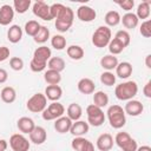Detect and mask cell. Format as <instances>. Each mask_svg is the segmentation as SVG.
I'll use <instances>...</instances> for the list:
<instances>
[{
	"mask_svg": "<svg viewBox=\"0 0 151 151\" xmlns=\"http://www.w3.org/2000/svg\"><path fill=\"white\" fill-rule=\"evenodd\" d=\"M138 93V85L133 80L118 84L114 88V94L119 100H131Z\"/></svg>",
	"mask_w": 151,
	"mask_h": 151,
	"instance_id": "6da1fadb",
	"label": "cell"
},
{
	"mask_svg": "<svg viewBox=\"0 0 151 151\" xmlns=\"http://www.w3.org/2000/svg\"><path fill=\"white\" fill-rule=\"evenodd\" d=\"M107 119L113 129H122L126 124V117L120 105H111L107 109Z\"/></svg>",
	"mask_w": 151,
	"mask_h": 151,
	"instance_id": "7a4b0ae2",
	"label": "cell"
},
{
	"mask_svg": "<svg viewBox=\"0 0 151 151\" xmlns=\"http://www.w3.org/2000/svg\"><path fill=\"white\" fill-rule=\"evenodd\" d=\"M74 19V12L70 7L65 6L63 11L59 13V15L55 18V28L59 32H66L71 28Z\"/></svg>",
	"mask_w": 151,
	"mask_h": 151,
	"instance_id": "3957f363",
	"label": "cell"
},
{
	"mask_svg": "<svg viewBox=\"0 0 151 151\" xmlns=\"http://www.w3.org/2000/svg\"><path fill=\"white\" fill-rule=\"evenodd\" d=\"M111 37L112 33L107 26H99L92 35V44L98 48L106 47L111 41Z\"/></svg>",
	"mask_w": 151,
	"mask_h": 151,
	"instance_id": "277c9868",
	"label": "cell"
},
{
	"mask_svg": "<svg viewBox=\"0 0 151 151\" xmlns=\"http://www.w3.org/2000/svg\"><path fill=\"white\" fill-rule=\"evenodd\" d=\"M86 114H87V124L92 125L94 127H98L104 124L105 122V113L103 110L93 104L88 105L86 107Z\"/></svg>",
	"mask_w": 151,
	"mask_h": 151,
	"instance_id": "5b68a950",
	"label": "cell"
},
{
	"mask_svg": "<svg viewBox=\"0 0 151 151\" xmlns=\"http://www.w3.org/2000/svg\"><path fill=\"white\" fill-rule=\"evenodd\" d=\"M26 106H27L28 111H31L33 113H40L47 107V98L45 97V94L38 92V93L33 94L27 100Z\"/></svg>",
	"mask_w": 151,
	"mask_h": 151,
	"instance_id": "8992f818",
	"label": "cell"
},
{
	"mask_svg": "<svg viewBox=\"0 0 151 151\" xmlns=\"http://www.w3.org/2000/svg\"><path fill=\"white\" fill-rule=\"evenodd\" d=\"M114 143L123 151H136L138 147L137 142L127 132H118L114 137Z\"/></svg>",
	"mask_w": 151,
	"mask_h": 151,
	"instance_id": "52a82bcc",
	"label": "cell"
},
{
	"mask_svg": "<svg viewBox=\"0 0 151 151\" xmlns=\"http://www.w3.org/2000/svg\"><path fill=\"white\" fill-rule=\"evenodd\" d=\"M65 112V107L63 104L58 103V101H52V104H50L42 112V119L44 120H55L58 118H60Z\"/></svg>",
	"mask_w": 151,
	"mask_h": 151,
	"instance_id": "ba28073f",
	"label": "cell"
},
{
	"mask_svg": "<svg viewBox=\"0 0 151 151\" xmlns=\"http://www.w3.org/2000/svg\"><path fill=\"white\" fill-rule=\"evenodd\" d=\"M9 146L13 151H28L29 142L24 134L14 133L9 138Z\"/></svg>",
	"mask_w": 151,
	"mask_h": 151,
	"instance_id": "9c48e42d",
	"label": "cell"
},
{
	"mask_svg": "<svg viewBox=\"0 0 151 151\" xmlns=\"http://www.w3.org/2000/svg\"><path fill=\"white\" fill-rule=\"evenodd\" d=\"M32 11H33V14L45 21H50L52 20V17H51V12H50V5H47L45 1L42 0H38L33 4V7H32Z\"/></svg>",
	"mask_w": 151,
	"mask_h": 151,
	"instance_id": "30bf717a",
	"label": "cell"
},
{
	"mask_svg": "<svg viewBox=\"0 0 151 151\" xmlns=\"http://www.w3.org/2000/svg\"><path fill=\"white\" fill-rule=\"evenodd\" d=\"M77 17H78V19L80 21L90 22V21H93L96 19L97 13L92 7L86 6V5H81L77 9Z\"/></svg>",
	"mask_w": 151,
	"mask_h": 151,
	"instance_id": "8fae6325",
	"label": "cell"
},
{
	"mask_svg": "<svg viewBox=\"0 0 151 151\" xmlns=\"http://www.w3.org/2000/svg\"><path fill=\"white\" fill-rule=\"evenodd\" d=\"M143 111H144V106L139 100L131 99V100H127V103L125 104V109H124L125 114L127 113L132 117H137V116L142 114Z\"/></svg>",
	"mask_w": 151,
	"mask_h": 151,
	"instance_id": "7c38bea8",
	"label": "cell"
},
{
	"mask_svg": "<svg viewBox=\"0 0 151 151\" xmlns=\"http://www.w3.org/2000/svg\"><path fill=\"white\" fill-rule=\"evenodd\" d=\"M113 137L110 133H101L96 142L97 149L99 151H110L113 147Z\"/></svg>",
	"mask_w": 151,
	"mask_h": 151,
	"instance_id": "4fadbf2b",
	"label": "cell"
},
{
	"mask_svg": "<svg viewBox=\"0 0 151 151\" xmlns=\"http://www.w3.org/2000/svg\"><path fill=\"white\" fill-rule=\"evenodd\" d=\"M14 19V9L11 5H2L0 7V25L7 26Z\"/></svg>",
	"mask_w": 151,
	"mask_h": 151,
	"instance_id": "5bb4252c",
	"label": "cell"
},
{
	"mask_svg": "<svg viewBox=\"0 0 151 151\" xmlns=\"http://www.w3.org/2000/svg\"><path fill=\"white\" fill-rule=\"evenodd\" d=\"M52 55V52H51V48L47 47V46H40L38 47L34 53H33V60L38 61V63H41V64H47V61L50 60Z\"/></svg>",
	"mask_w": 151,
	"mask_h": 151,
	"instance_id": "9a60e30c",
	"label": "cell"
},
{
	"mask_svg": "<svg viewBox=\"0 0 151 151\" xmlns=\"http://www.w3.org/2000/svg\"><path fill=\"white\" fill-rule=\"evenodd\" d=\"M46 138H47V133L42 126H35L33 131L29 133V140L35 145L42 144L44 142H46Z\"/></svg>",
	"mask_w": 151,
	"mask_h": 151,
	"instance_id": "2e32d148",
	"label": "cell"
},
{
	"mask_svg": "<svg viewBox=\"0 0 151 151\" xmlns=\"http://www.w3.org/2000/svg\"><path fill=\"white\" fill-rule=\"evenodd\" d=\"M88 124L87 122L84 120H77L74 123H72V126L70 129V132L74 136V137H83L84 134H86L88 132Z\"/></svg>",
	"mask_w": 151,
	"mask_h": 151,
	"instance_id": "e0dca14e",
	"label": "cell"
},
{
	"mask_svg": "<svg viewBox=\"0 0 151 151\" xmlns=\"http://www.w3.org/2000/svg\"><path fill=\"white\" fill-rule=\"evenodd\" d=\"M96 84L90 78H83L78 81V91L83 94H92L94 93Z\"/></svg>",
	"mask_w": 151,
	"mask_h": 151,
	"instance_id": "ac0fdd59",
	"label": "cell"
},
{
	"mask_svg": "<svg viewBox=\"0 0 151 151\" xmlns=\"http://www.w3.org/2000/svg\"><path fill=\"white\" fill-rule=\"evenodd\" d=\"M17 126H18V129H19L20 132L28 133L29 134L33 131V129L35 127V124H34V122H33L32 118H29V117H21V118L18 119Z\"/></svg>",
	"mask_w": 151,
	"mask_h": 151,
	"instance_id": "d6986e66",
	"label": "cell"
},
{
	"mask_svg": "<svg viewBox=\"0 0 151 151\" xmlns=\"http://www.w3.org/2000/svg\"><path fill=\"white\" fill-rule=\"evenodd\" d=\"M63 96V90L59 85H48L45 88V97L51 101H58Z\"/></svg>",
	"mask_w": 151,
	"mask_h": 151,
	"instance_id": "ffe728a7",
	"label": "cell"
},
{
	"mask_svg": "<svg viewBox=\"0 0 151 151\" xmlns=\"http://www.w3.org/2000/svg\"><path fill=\"white\" fill-rule=\"evenodd\" d=\"M72 120L66 116H61L60 118L55 119V123H54V129L57 130V132L59 133H66V132H70V129L72 126Z\"/></svg>",
	"mask_w": 151,
	"mask_h": 151,
	"instance_id": "44dd1931",
	"label": "cell"
},
{
	"mask_svg": "<svg viewBox=\"0 0 151 151\" xmlns=\"http://www.w3.org/2000/svg\"><path fill=\"white\" fill-rule=\"evenodd\" d=\"M21 38H22V28L19 25L9 26V28L7 31V39L12 44H17L21 40Z\"/></svg>",
	"mask_w": 151,
	"mask_h": 151,
	"instance_id": "7402d4cb",
	"label": "cell"
},
{
	"mask_svg": "<svg viewBox=\"0 0 151 151\" xmlns=\"http://www.w3.org/2000/svg\"><path fill=\"white\" fill-rule=\"evenodd\" d=\"M116 74H117V77H119L122 79L129 78L132 74V65L127 61L118 63V65L116 67Z\"/></svg>",
	"mask_w": 151,
	"mask_h": 151,
	"instance_id": "603a6c76",
	"label": "cell"
},
{
	"mask_svg": "<svg viewBox=\"0 0 151 151\" xmlns=\"http://www.w3.org/2000/svg\"><path fill=\"white\" fill-rule=\"evenodd\" d=\"M120 21L123 22V26L125 28H129V29H133L138 26V18L134 13H131V12H127L123 15V18L120 19Z\"/></svg>",
	"mask_w": 151,
	"mask_h": 151,
	"instance_id": "cb8c5ba5",
	"label": "cell"
},
{
	"mask_svg": "<svg viewBox=\"0 0 151 151\" xmlns=\"http://www.w3.org/2000/svg\"><path fill=\"white\" fill-rule=\"evenodd\" d=\"M66 112H67V117H68L72 122H77V120L80 119V117H81V114H83V109H81V106H80L79 104L72 103V104L68 105Z\"/></svg>",
	"mask_w": 151,
	"mask_h": 151,
	"instance_id": "d4e9b609",
	"label": "cell"
},
{
	"mask_svg": "<svg viewBox=\"0 0 151 151\" xmlns=\"http://www.w3.org/2000/svg\"><path fill=\"white\" fill-rule=\"evenodd\" d=\"M118 65V59L117 57L112 55V54H106L100 59V66L105 70H107L109 72L113 68H116Z\"/></svg>",
	"mask_w": 151,
	"mask_h": 151,
	"instance_id": "484cf974",
	"label": "cell"
},
{
	"mask_svg": "<svg viewBox=\"0 0 151 151\" xmlns=\"http://www.w3.org/2000/svg\"><path fill=\"white\" fill-rule=\"evenodd\" d=\"M0 97H1V100L6 104H12L15 98H17V92L12 87V86H6L1 90L0 92Z\"/></svg>",
	"mask_w": 151,
	"mask_h": 151,
	"instance_id": "4316f807",
	"label": "cell"
},
{
	"mask_svg": "<svg viewBox=\"0 0 151 151\" xmlns=\"http://www.w3.org/2000/svg\"><path fill=\"white\" fill-rule=\"evenodd\" d=\"M66 53H67V55L72 60H80V59H83L85 52H84L81 46H79V45H71V46H68L66 48Z\"/></svg>",
	"mask_w": 151,
	"mask_h": 151,
	"instance_id": "83f0119b",
	"label": "cell"
},
{
	"mask_svg": "<svg viewBox=\"0 0 151 151\" xmlns=\"http://www.w3.org/2000/svg\"><path fill=\"white\" fill-rule=\"evenodd\" d=\"M47 66L48 70H53L60 73L65 68V60L60 57H51L50 60L47 61Z\"/></svg>",
	"mask_w": 151,
	"mask_h": 151,
	"instance_id": "f1b7e54d",
	"label": "cell"
},
{
	"mask_svg": "<svg viewBox=\"0 0 151 151\" xmlns=\"http://www.w3.org/2000/svg\"><path fill=\"white\" fill-rule=\"evenodd\" d=\"M120 19H122V17H120V14L117 12V11H109L106 14H105V18H104V20H105V24H106V26L109 27H113V26H117L119 22H120Z\"/></svg>",
	"mask_w": 151,
	"mask_h": 151,
	"instance_id": "f546056e",
	"label": "cell"
},
{
	"mask_svg": "<svg viewBox=\"0 0 151 151\" xmlns=\"http://www.w3.org/2000/svg\"><path fill=\"white\" fill-rule=\"evenodd\" d=\"M44 79L48 85H58L61 81V76L59 72L53 70H47L44 73Z\"/></svg>",
	"mask_w": 151,
	"mask_h": 151,
	"instance_id": "4dcf8cb0",
	"label": "cell"
},
{
	"mask_svg": "<svg viewBox=\"0 0 151 151\" xmlns=\"http://www.w3.org/2000/svg\"><path fill=\"white\" fill-rule=\"evenodd\" d=\"M109 104V96L104 91H97L93 94V105L98 107H105Z\"/></svg>",
	"mask_w": 151,
	"mask_h": 151,
	"instance_id": "1f68e13d",
	"label": "cell"
},
{
	"mask_svg": "<svg viewBox=\"0 0 151 151\" xmlns=\"http://www.w3.org/2000/svg\"><path fill=\"white\" fill-rule=\"evenodd\" d=\"M138 20L139 19H147L150 17V1H143L138 5L137 7V13H136Z\"/></svg>",
	"mask_w": 151,
	"mask_h": 151,
	"instance_id": "d6a6232c",
	"label": "cell"
},
{
	"mask_svg": "<svg viewBox=\"0 0 151 151\" xmlns=\"http://www.w3.org/2000/svg\"><path fill=\"white\" fill-rule=\"evenodd\" d=\"M32 1L31 0H14L13 1V9L19 14H24L29 8Z\"/></svg>",
	"mask_w": 151,
	"mask_h": 151,
	"instance_id": "836d02e7",
	"label": "cell"
},
{
	"mask_svg": "<svg viewBox=\"0 0 151 151\" xmlns=\"http://www.w3.org/2000/svg\"><path fill=\"white\" fill-rule=\"evenodd\" d=\"M48 38H50V29H48L46 26H41L40 29H39V32L33 37L34 41L38 42V44H44V42H46V41L48 40Z\"/></svg>",
	"mask_w": 151,
	"mask_h": 151,
	"instance_id": "e575fe53",
	"label": "cell"
},
{
	"mask_svg": "<svg viewBox=\"0 0 151 151\" xmlns=\"http://www.w3.org/2000/svg\"><path fill=\"white\" fill-rule=\"evenodd\" d=\"M51 45L58 51H61L66 47V39L61 34H55L51 38Z\"/></svg>",
	"mask_w": 151,
	"mask_h": 151,
	"instance_id": "d590c367",
	"label": "cell"
},
{
	"mask_svg": "<svg viewBox=\"0 0 151 151\" xmlns=\"http://www.w3.org/2000/svg\"><path fill=\"white\" fill-rule=\"evenodd\" d=\"M40 27H41V25H40L38 21H35V20H29V21H27V22L25 24V32H26L28 35L34 37V35L39 32Z\"/></svg>",
	"mask_w": 151,
	"mask_h": 151,
	"instance_id": "8d00e7d4",
	"label": "cell"
},
{
	"mask_svg": "<svg viewBox=\"0 0 151 151\" xmlns=\"http://www.w3.org/2000/svg\"><path fill=\"white\" fill-rule=\"evenodd\" d=\"M114 39L118 40L124 47L129 46V45H130V41H131V37H130L129 32H127V31H124V29L118 31V32L116 33V35H114Z\"/></svg>",
	"mask_w": 151,
	"mask_h": 151,
	"instance_id": "74e56055",
	"label": "cell"
},
{
	"mask_svg": "<svg viewBox=\"0 0 151 151\" xmlns=\"http://www.w3.org/2000/svg\"><path fill=\"white\" fill-rule=\"evenodd\" d=\"M109 51H110V53L112 54V55H116V54H119V53H122L123 52V50L125 48L118 40H116L114 38L113 39H111V41L109 42Z\"/></svg>",
	"mask_w": 151,
	"mask_h": 151,
	"instance_id": "f35d334b",
	"label": "cell"
},
{
	"mask_svg": "<svg viewBox=\"0 0 151 151\" xmlns=\"http://www.w3.org/2000/svg\"><path fill=\"white\" fill-rule=\"evenodd\" d=\"M100 81H101V84H104L106 86H113L116 84V76L109 71L103 72L100 74Z\"/></svg>",
	"mask_w": 151,
	"mask_h": 151,
	"instance_id": "ab89813d",
	"label": "cell"
},
{
	"mask_svg": "<svg viewBox=\"0 0 151 151\" xmlns=\"http://www.w3.org/2000/svg\"><path fill=\"white\" fill-rule=\"evenodd\" d=\"M86 138H84V137H74L73 139H72V142H71V146H72V149L74 150V151H81V149H83V146L85 145V143H86Z\"/></svg>",
	"mask_w": 151,
	"mask_h": 151,
	"instance_id": "60d3db41",
	"label": "cell"
},
{
	"mask_svg": "<svg viewBox=\"0 0 151 151\" xmlns=\"http://www.w3.org/2000/svg\"><path fill=\"white\" fill-rule=\"evenodd\" d=\"M139 32L143 37L145 38H150L151 37V21L150 20H145L144 22H142L140 27H139Z\"/></svg>",
	"mask_w": 151,
	"mask_h": 151,
	"instance_id": "b9f144b4",
	"label": "cell"
},
{
	"mask_svg": "<svg viewBox=\"0 0 151 151\" xmlns=\"http://www.w3.org/2000/svg\"><path fill=\"white\" fill-rule=\"evenodd\" d=\"M9 66L14 71H21L24 68V60L19 57H13L9 60Z\"/></svg>",
	"mask_w": 151,
	"mask_h": 151,
	"instance_id": "7bdbcfd3",
	"label": "cell"
},
{
	"mask_svg": "<svg viewBox=\"0 0 151 151\" xmlns=\"http://www.w3.org/2000/svg\"><path fill=\"white\" fill-rule=\"evenodd\" d=\"M64 7H65V6H64L63 4H53V5H51V6H50V12H51L52 19H55V18L59 15V13L63 11Z\"/></svg>",
	"mask_w": 151,
	"mask_h": 151,
	"instance_id": "ee69618b",
	"label": "cell"
},
{
	"mask_svg": "<svg viewBox=\"0 0 151 151\" xmlns=\"http://www.w3.org/2000/svg\"><path fill=\"white\" fill-rule=\"evenodd\" d=\"M46 66H47V64H41V63H38V61H35L33 59L29 63V67H31V70L33 72H41V71H44L46 68Z\"/></svg>",
	"mask_w": 151,
	"mask_h": 151,
	"instance_id": "f6af8a7d",
	"label": "cell"
},
{
	"mask_svg": "<svg viewBox=\"0 0 151 151\" xmlns=\"http://www.w3.org/2000/svg\"><path fill=\"white\" fill-rule=\"evenodd\" d=\"M117 5H119L124 11H127V12H130L132 8H133V6H134V1L133 0H124V1H117L116 2Z\"/></svg>",
	"mask_w": 151,
	"mask_h": 151,
	"instance_id": "bcb514c9",
	"label": "cell"
},
{
	"mask_svg": "<svg viewBox=\"0 0 151 151\" xmlns=\"http://www.w3.org/2000/svg\"><path fill=\"white\" fill-rule=\"evenodd\" d=\"M9 58V48L6 46H0V63Z\"/></svg>",
	"mask_w": 151,
	"mask_h": 151,
	"instance_id": "7dc6e473",
	"label": "cell"
},
{
	"mask_svg": "<svg viewBox=\"0 0 151 151\" xmlns=\"http://www.w3.org/2000/svg\"><path fill=\"white\" fill-rule=\"evenodd\" d=\"M143 93H144V96L146 97V98H151V81L149 80L146 84H145V86L143 87Z\"/></svg>",
	"mask_w": 151,
	"mask_h": 151,
	"instance_id": "c3c4849f",
	"label": "cell"
},
{
	"mask_svg": "<svg viewBox=\"0 0 151 151\" xmlns=\"http://www.w3.org/2000/svg\"><path fill=\"white\" fill-rule=\"evenodd\" d=\"M7 79H8V73H7V71L4 70V68H0V84L6 83Z\"/></svg>",
	"mask_w": 151,
	"mask_h": 151,
	"instance_id": "681fc988",
	"label": "cell"
},
{
	"mask_svg": "<svg viewBox=\"0 0 151 151\" xmlns=\"http://www.w3.org/2000/svg\"><path fill=\"white\" fill-rule=\"evenodd\" d=\"M81 151H94V146H93L92 142H90V140L87 139V140H86V143H85V145L83 146Z\"/></svg>",
	"mask_w": 151,
	"mask_h": 151,
	"instance_id": "f907efd6",
	"label": "cell"
},
{
	"mask_svg": "<svg viewBox=\"0 0 151 151\" xmlns=\"http://www.w3.org/2000/svg\"><path fill=\"white\" fill-rule=\"evenodd\" d=\"M7 146H8L7 140L0 139V151H6V150H7Z\"/></svg>",
	"mask_w": 151,
	"mask_h": 151,
	"instance_id": "816d5d0a",
	"label": "cell"
},
{
	"mask_svg": "<svg viewBox=\"0 0 151 151\" xmlns=\"http://www.w3.org/2000/svg\"><path fill=\"white\" fill-rule=\"evenodd\" d=\"M145 65L147 68H151V54H147L145 57Z\"/></svg>",
	"mask_w": 151,
	"mask_h": 151,
	"instance_id": "f5cc1de1",
	"label": "cell"
},
{
	"mask_svg": "<svg viewBox=\"0 0 151 151\" xmlns=\"http://www.w3.org/2000/svg\"><path fill=\"white\" fill-rule=\"evenodd\" d=\"M136 151H151V147L149 145H142V146L137 147Z\"/></svg>",
	"mask_w": 151,
	"mask_h": 151,
	"instance_id": "db71d44e",
	"label": "cell"
}]
</instances>
